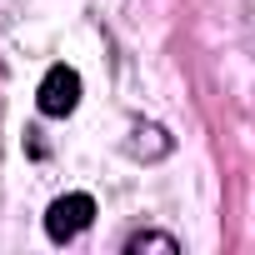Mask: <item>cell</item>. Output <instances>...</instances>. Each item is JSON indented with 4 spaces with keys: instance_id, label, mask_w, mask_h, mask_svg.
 <instances>
[{
    "instance_id": "7a4b0ae2",
    "label": "cell",
    "mask_w": 255,
    "mask_h": 255,
    "mask_svg": "<svg viewBox=\"0 0 255 255\" xmlns=\"http://www.w3.org/2000/svg\"><path fill=\"white\" fill-rule=\"evenodd\" d=\"M35 100H40L45 115H70L80 105V75L70 65H50L45 80H40V90H35Z\"/></svg>"
},
{
    "instance_id": "6da1fadb",
    "label": "cell",
    "mask_w": 255,
    "mask_h": 255,
    "mask_svg": "<svg viewBox=\"0 0 255 255\" xmlns=\"http://www.w3.org/2000/svg\"><path fill=\"white\" fill-rule=\"evenodd\" d=\"M90 220H95V200H90L85 190H70V195H60V200L45 210V235L65 245V240H75Z\"/></svg>"
},
{
    "instance_id": "3957f363",
    "label": "cell",
    "mask_w": 255,
    "mask_h": 255,
    "mask_svg": "<svg viewBox=\"0 0 255 255\" xmlns=\"http://www.w3.org/2000/svg\"><path fill=\"white\" fill-rule=\"evenodd\" d=\"M130 255H145V250H165V255H180V240L175 235H160V230H140L130 235V245H125Z\"/></svg>"
}]
</instances>
